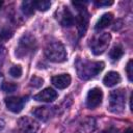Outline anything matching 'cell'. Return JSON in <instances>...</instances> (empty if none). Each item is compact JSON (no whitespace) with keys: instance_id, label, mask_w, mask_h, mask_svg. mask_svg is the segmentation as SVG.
I'll use <instances>...</instances> for the list:
<instances>
[{"instance_id":"obj_1","label":"cell","mask_w":133,"mask_h":133,"mask_svg":"<svg viewBox=\"0 0 133 133\" xmlns=\"http://www.w3.org/2000/svg\"><path fill=\"white\" fill-rule=\"evenodd\" d=\"M75 66L79 78L83 80H88L102 72L105 63L103 61H90L78 58L75 62Z\"/></svg>"},{"instance_id":"obj_2","label":"cell","mask_w":133,"mask_h":133,"mask_svg":"<svg viewBox=\"0 0 133 133\" xmlns=\"http://www.w3.org/2000/svg\"><path fill=\"white\" fill-rule=\"evenodd\" d=\"M46 57L52 62H63L66 59V51L60 42L49 43L45 49Z\"/></svg>"},{"instance_id":"obj_3","label":"cell","mask_w":133,"mask_h":133,"mask_svg":"<svg viewBox=\"0 0 133 133\" xmlns=\"http://www.w3.org/2000/svg\"><path fill=\"white\" fill-rule=\"evenodd\" d=\"M126 104V91L122 88L113 90L109 95L108 109L113 113H122L125 109Z\"/></svg>"},{"instance_id":"obj_4","label":"cell","mask_w":133,"mask_h":133,"mask_svg":"<svg viewBox=\"0 0 133 133\" xmlns=\"http://www.w3.org/2000/svg\"><path fill=\"white\" fill-rule=\"evenodd\" d=\"M35 38L34 36H32L29 33L24 34L18 44V47L16 49V55L19 58H23L25 56H27L28 54H30L33 49L35 48Z\"/></svg>"},{"instance_id":"obj_5","label":"cell","mask_w":133,"mask_h":133,"mask_svg":"<svg viewBox=\"0 0 133 133\" xmlns=\"http://www.w3.org/2000/svg\"><path fill=\"white\" fill-rule=\"evenodd\" d=\"M110 41H111V35L106 32L95 36L90 41V48H91L92 53L95 55H100L104 53L107 50L110 44Z\"/></svg>"},{"instance_id":"obj_6","label":"cell","mask_w":133,"mask_h":133,"mask_svg":"<svg viewBox=\"0 0 133 133\" xmlns=\"http://www.w3.org/2000/svg\"><path fill=\"white\" fill-rule=\"evenodd\" d=\"M103 100V91L99 87L91 88L87 96H86V106L88 108H96L98 107Z\"/></svg>"},{"instance_id":"obj_7","label":"cell","mask_w":133,"mask_h":133,"mask_svg":"<svg viewBox=\"0 0 133 133\" xmlns=\"http://www.w3.org/2000/svg\"><path fill=\"white\" fill-rule=\"evenodd\" d=\"M18 125L22 133H36L38 130V124L29 116H23L18 121Z\"/></svg>"},{"instance_id":"obj_8","label":"cell","mask_w":133,"mask_h":133,"mask_svg":"<svg viewBox=\"0 0 133 133\" xmlns=\"http://www.w3.org/2000/svg\"><path fill=\"white\" fill-rule=\"evenodd\" d=\"M25 102H26V98H21V97H8L5 99V105L7 109L14 113L21 112Z\"/></svg>"},{"instance_id":"obj_9","label":"cell","mask_w":133,"mask_h":133,"mask_svg":"<svg viewBox=\"0 0 133 133\" xmlns=\"http://www.w3.org/2000/svg\"><path fill=\"white\" fill-rule=\"evenodd\" d=\"M88 20H89V18H88V14H87L86 9L79 10V14H78L75 22H76L77 29H78V32H79L80 36L85 34L87 26H88Z\"/></svg>"},{"instance_id":"obj_10","label":"cell","mask_w":133,"mask_h":133,"mask_svg":"<svg viewBox=\"0 0 133 133\" xmlns=\"http://www.w3.org/2000/svg\"><path fill=\"white\" fill-rule=\"evenodd\" d=\"M57 19L63 27H71L75 23V18L68 7H62V9L58 11Z\"/></svg>"},{"instance_id":"obj_11","label":"cell","mask_w":133,"mask_h":133,"mask_svg":"<svg viewBox=\"0 0 133 133\" xmlns=\"http://www.w3.org/2000/svg\"><path fill=\"white\" fill-rule=\"evenodd\" d=\"M56 98H57V92L51 87H47L43 89L33 97L34 100L39 102H53L54 100H56Z\"/></svg>"},{"instance_id":"obj_12","label":"cell","mask_w":133,"mask_h":133,"mask_svg":"<svg viewBox=\"0 0 133 133\" xmlns=\"http://www.w3.org/2000/svg\"><path fill=\"white\" fill-rule=\"evenodd\" d=\"M32 114L36 118H38L43 122H47L54 114V110H53L52 107H48V106L36 107L34 110H32Z\"/></svg>"},{"instance_id":"obj_13","label":"cell","mask_w":133,"mask_h":133,"mask_svg":"<svg viewBox=\"0 0 133 133\" xmlns=\"http://www.w3.org/2000/svg\"><path fill=\"white\" fill-rule=\"evenodd\" d=\"M71 76L69 74H60V75H56V76H53L51 81L53 83L54 86H56L57 88L59 89H63V88H66L70 83H71Z\"/></svg>"},{"instance_id":"obj_14","label":"cell","mask_w":133,"mask_h":133,"mask_svg":"<svg viewBox=\"0 0 133 133\" xmlns=\"http://www.w3.org/2000/svg\"><path fill=\"white\" fill-rule=\"evenodd\" d=\"M119 81H121V76H119V74H118L117 72H113V71L108 72V73L105 75L104 79H103V83H104L106 86H108V87H111V86L116 85L117 83H119Z\"/></svg>"},{"instance_id":"obj_15","label":"cell","mask_w":133,"mask_h":133,"mask_svg":"<svg viewBox=\"0 0 133 133\" xmlns=\"http://www.w3.org/2000/svg\"><path fill=\"white\" fill-rule=\"evenodd\" d=\"M113 20V15L111 12H106L104 14L99 20L98 22L96 23V26H95V29L96 30H101V29H104L106 28L107 26H109L111 24Z\"/></svg>"},{"instance_id":"obj_16","label":"cell","mask_w":133,"mask_h":133,"mask_svg":"<svg viewBox=\"0 0 133 133\" xmlns=\"http://www.w3.org/2000/svg\"><path fill=\"white\" fill-rule=\"evenodd\" d=\"M34 1H31V0H26V1H23L22 2V11L27 15V16H31L33 12H34Z\"/></svg>"},{"instance_id":"obj_17","label":"cell","mask_w":133,"mask_h":133,"mask_svg":"<svg viewBox=\"0 0 133 133\" xmlns=\"http://www.w3.org/2000/svg\"><path fill=\"white\" fill-rule=\"evenodd\" d=\"M123 55H124V50H123V48H122L121 46H115V47H113V48L110 50V52H109V56H110L111 60H113V61L118 60Z\"/></svg>"},{"instance_id":"obj_18","label":"cell","mask_w":133,"mask_h":133,"mask_svg":"<svg viewBox=\"0 0 133 133\" xmlns=\"http://www.w3.org/2000/svg\"><path fill=\"white\" fill-rule=\"evenodd\" d=\"M34 6L39 11H46L50 8L51 2L49 0H37V1H34Z\"/></svg>"},{"instance_id":"obj_19","label":"cell","mask_w":133,"mask_h":133,"mask_svg":"<svg viewBox=\"0 0 133 133\" xmlns=\"http://www.w3.org/2000/svg\"><path fill=\"white\" fill-rule=\"evenodd\" d=\"M18 88V85L12 82H3L1 85V89L5 92H14Z\"/></svg>"},{"instance_id":"obj_20","label":"cell","mask_w":133,"mask_h":133,"mask_svg":"<svg viewBox=\"0 0 133 133\" xmlns=\"http://www.w3.org/2000/svg\"><path fill=\"white\" fill-rule=\"evenodd\" d=\"M9 75L12 78H20L22 75V68L20 65H14L9 69Z\"/></svg>"},{"instance_id":"obj_21","label":"cell","mask_w":133,"mask_h":133,"mask_svg":"<svg viewBox=\"0 0 133 133\" xmlns=\"http://www.w3.org/2000/svg\"><path fill=\"white\" fill-rule=\"evenodd\" d=\"M43 83H44V80H43L42 78H39V77H37V76H33V77L30 79L29 85H30L31 87H33V88H38V87H41V86L43 85Z\"/></svg>"},{"instance_id":"obj_22","label":"cell","mask_w":133,"mask_h":133,"mask_svg":"<svg viewBox=\"0 0 133 133\" xmlns=\"http://www.w3.org/2000/svg\"><path fill=\"white\" fill-rule=\"evenodd\" d=\"M12 36V31L9 30V29H3L1 32H0V41L4 42L7 41L8 38H10Z\"/></svg>"},{"instance_id":"obj_23","label":"cell","mask_w":133,"mask_h":133,"mask_svg":"<svg viewBox=\"0 0 133 133\" xmlns=\"http://www.w3.org/2000/svg\"><path fill=\"white\" fill-rule=\"evenodd\" d=\"M133 60L130 59L127 63V66H126V72H127V75H128V78L130 81H132L133 79Z\"/></svg>"},{"instance_id":"obj_24","label":"cell","mask_w":133,"mask_h":133,"mask_svg":"<svg viewBox=\"0 0 133 133\" xmlns=\"http://www.w3.org/2000/svg\"><path fill=\"white\" fill-rule=\"evenodd\" d=\"M95 3V5H97V6H99V7H102V6H109V5H112V1H108V0H97V1H95L94 2Z\"/></svg>"},{"instance_id":"obj_25","label":"cell","mask_w":133,"mask_h":133,"mask_svg":"<svg viewBox=\"0 0 133 133\" xmlns=\"http://www.w3.org/2000/svg\"><path fill=\"white\" fill-rule=\"evenodd\" d=\"M100 133H117V129L114 128V127H109V128L101 131Z\"/></svg>"},{"instance_id":"obj_26","label":"cell","mask_w":133,"mask_h":133,"mask_svg":"<svg viewBox=\"0 0 133 133\" xmlns=\"http://www.w3.org/2000/svg\"><path fill=\"white\" fill-rule=\"evenodd\" d=\"M4 55V42L0 41V59L3 57Z\"/></svg>"},{"instance_id":"obj_27","label":"cell","mask_w":133,"mask_h":133,"mask_svg":"<svg viewBox=\"0 0 133 133\" xmlns=\"http://www.w3.org/2000/svg\"><path fill=\"white\" fill-rule=\"evenodd\" d=\"M4 125H5V123L2 119H0V130H2L4 128Z\"/></svg>"},{"instance_id":"obj_28","label":"cell","mask_w":133,"mask_h":133,"mask_svg":"<svg viewBox=\"0 0 133 133\" xmlns=\"http://www.w3.org/2000/svg\"><path fill=\"white\" fill-rule=\"evenodd\" d=\"M125 133H132V129H131V128H129V129H127V131H126Z\"/></svg>"},{"instance_id":"obj_29","label":"cell","mask_w":133,"mask_h":133,"mask_svg":"<svg viewBox=\"0 0 133 133\" xmlns=\"http://www.w3.org/2000/svg\"><path fill=\"white\" fill-rule=\"evenodd\" d=\"M2 5H3V2H2V1H0V8H1V6H2Z\"/></svg>"}]
</instances>
